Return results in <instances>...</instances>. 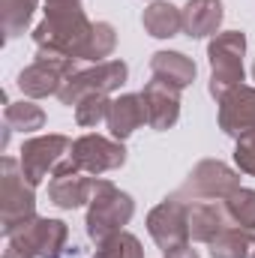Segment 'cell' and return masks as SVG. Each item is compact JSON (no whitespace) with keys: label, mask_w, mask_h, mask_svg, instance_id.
Segmentation results:
<instances>
[{"label":"cell","mask_w":255,"mask_h":258,"mask_svg":"<svg viewBox=\"0 0 255 258\" xmlns=\"http://www.w3.org/2000/svg\"><path fill=\"white\" fill-rule=\"evenodd\" d=\"M93 21L81 9V3L45 6V18L33 30L36 57H72L81 60V51L90 39Z\"/></svg>","instance_id":"cell-1"},{"label":"cell","mask_w":255,"mask_h":258,"mask_svg":"<svg viewBox=\"0 0 255 258\" xmlns=\"http://www.w3.org/2000/svg\"><path fill=\"white\" fill-rule=\"evenodd\" d=\"M135 213V201L132 195L120 192L111 180L105 177H96L93 180V198L87 204V219H84V228H87V237L99 246L105 243L108 237L126 231L123 225H129Z\"/></svg>","instance_id":"cell-2"},{"label":"cell","mask_w":255,"mask_h":258,"mask_svg":"<svg viewBox=\"0 0 255 258\" xmlns=\"http://www.w3.org/2000/svg\"><path fill=\"white\" fill-rule=\"evenodd\" d=\"M66 240H69V225L63 219H48L36 216L6 234V249L3 258H63Z\"/></svg>","instance_id":"cell-3"},{"label":"cell","mask_w":255,"mask_h":258,"mask_svg":"<svg viewBox=\"0 0 255 258\" xmlns=\"http://www.w3.org/2000/svg\"><path fill=\"white\" fill-rule=\"evenodd\" d=\"M243 54H246V33L240 30H222L207 42V60H210V96L219 102L234 87L243 84Z\"/></svg>","instance_id":"cell-4"},{"label":"cell","mask_w":255,"mask_h":258,"mask_svg":"<svg viewBox=\"0 0 255 258\" xmlns=\"http://www.w3.org/2000/svg\"><path fill=\"white\" fill-rule=\"evenodd\" d=\"M36 219V195L27 183L21 162L12 156H3L0 162V228L3 234H12L24 222Z\"/></svg>","instance_id":"cell-5"},{"label":"cell","mask_w":255,"mask_h":258,"mask_svg":"<svg viewBox=\"0 0 255 258\" xmlns=\"http://www.w3.org/2000/svg\"><path fill=\"white\" fill-rule=\"evenodd\" d=\"M126 75H129V66L123 60H105V63L81 66V69H75L63 81L57 99L63 105L75 108L87 96H108V93L120 90L126 84Z\"/></svg>","instance_id":"cell-6"},{"label":"cell","mask_w":255,"mask_h":258,"mask_svg":"<svg viewBox=\"0 0 255 258\" xmlns=\"http://www.w3.org/2000/svg\"><path fill=\"white\" fill-rule=\"evenodd\" d=\"M240 189V171L225 165L222 159H201L183 180L177 198L186 201H225L231 192Z\"/></svg>","instance_id":"cell-7"},{"label":"cell","mask_w":255,"mask_h":258,"mask_svg":"<svg viewBox=\"0 0 255 258\" xmlns=\"http://www.w3.org/2000/svg\"><path fill=\"white\" fill-rule=\"evenodd\" d=\"M69 162L84 171V174H105V171H117L126 165V147L123 141L117 138H105V135H96V132H87L81 138L72 141V150H69Z\"/></svg>","instance_id":"cell-8"},{"label":"cell","mask_w":255,"mask_h":258,"mask_svg":"<svg viewBox=\"0 0 255 258\" xmlns=\"http://www.w3.org/2000/svg\"><path fill=\"white\" fill-rule=\"evenodd\" d=\"M72 150V141L60 132H48V135H33L21 144V171L27 177L30 186H39L48 174H54V168L63 162Z\"/></svg>","instance_id":"cell-9"},{"label":"cell","mask_w":255,"mask_h":258,"mask_svg":"<svg viewBox=\"0 0 255 258\" xmlns=\"http://www.w3.org/2000/svg\"><path fill=\"white\" fill-rule=\"evenodd\" d=\"M147 231L162 252H171L189 243V204L177 195L165 198L147 213Z\"/></svg>","instance_id":"cell-10"},{"label":"cell","mask_w":255,"mask_h":258,"mask_svg":"<svg viewBox=\"0 0 255 258\" xmlns=\"http://www.w3.org/2000/svg\"><path fill=\"white\" fill-rule=\"evenodd\" d=\"M81 60L72 57H36L30 66H24L18 72V87L27 99H45V96H57L63 81L81 69Z\"/></svg>","instance_id":"cell-11"},{"label":"cell","mask_w":255,"mask_h":258,"mask_svg":"<svg viewBox=\"0 0 255 258\" xmlns=\"http://www.w3.org/2000/svg\"><path fill=\"white\" fill-rule=\"evenodd\" d=\"M93 180H96L93 174L78 171L69 162V156H66L63 162L54 168L51 180H48V198L60 210H75L81 204H90V198H93Z\"/></svg>","instance_id":"cell-12"},{"label":"cell","mask_w":255,"mask_h":258,"mask_svg":"<svg viewBox=\"0 0 255 258\" xmlns=\"http://www.w3.org/2000/svg\"><path fill=\"white\" fill-rule=\"evenodd\" d=\"M144 108H147V126L156 132H165L177 123L180 117V87L162 81V78H150L141 90Z\"/></svg>","instance_id":"cell-13"},{"label":"cell","mask_w":255,"mask_h":258,"mask_svg":"<svg viewBox=\"0 0 255 258\" xmlns=\"http://www.w3.org/2000/svg\"><path fill=\"white\" fill-rule=\"evenodd\" d=\"M216 105H219V129L225 135H231L237 141V138L255 132V87L240 84Z\"/></svg>","instance_id":"cell-14"},{"label":"cell","mask_w":255,"mask_h":258,"mask_svg":"<svg viewBox=\"0 0 255 258\" xmlns=\"http://www.w3.org/2000/svg\"><path fill=\"white\" fill-rule=\"evenodd\" d=\"M105 123L111 129V138H117V141H126L138 126H144L147 123V108H144L141 93H120L117 99H111Z\"/></svg>","instance_id":"cell-15"},{"label":"cell","mask_w":255,"mask_h":258,"mask_svg":"<svg viewBox=\"0 0 255 258\" xmlns=\"http://www.w3.org/2000/svg\"><path fill=\"white\" fill-rule=\"evenodd\" d=\"M186 204H189V240L195 243H210L219 231L231 225L222 201H186Z\"/></svg>","instance_id":"cell-16"},{"label":"cell","mask_w":255,"mask_h":258,"mask_svg":"<svg viewBox=\"0 0 255 258\" xmlns=\"http://www.w3.org/2000/svg\"><path fill=\"white\" fill-rule=\"evenodd\" d=\"M222 0H189L183 6V33L189 39H204L216 36L222 24Z\"/></svg>","instance_id":"cell-17"},{"label":"cell","mask_w":255,"mask_h":258,"mask_svg":"<svg viewBox=\"0 0 255 258\" xmlns=\"http://www.w3.org/2000/svg\"><path fill=\"white\" fill-rule=\"evenodd\" d=\"M150 72H153V78H162V81L186 90L195 81L198 69H195V60L186 57L183 51H156L150 57Z\"/></svg>","instance_id":"cell-18"},{"label":"cell","mask_w":255,"mask_h":258,"mask_svg":"<svg viewBox=\"0 0 255 258\" xmlns=\"http://www.w3.org/2000/svg\"><path fill=\"white\" fill-rule=\"evenodd\" d=\"M141 24L153 39H171V36L183 33V9L171 6L168 0H153L144 9Z\"/></svg>","instance_id":"cell-19"},{"label":"cell","mask_w":255,"mask_h":258,"mask_svg":"<svg viewBox=\"0 0 255 258\" xmlns=\"http://www.w3.org/2000/svg\"><path fill=\"white\" fill-rule=\"evenodd\" d=\"M207 246H210V258H252L255 231L228 225V228L219 231Z\"/></svg>","instance_id":"cell-20"},{"label":"cell","mask_w":255,"mask_h":258,"mask_svg":"<svg viewBox=\"0 0 255 258\" xmlns=\"http://www.w3.org/2000/svg\"><path fill=\"white\" fill-rule=\"evenodd\" d=\"M3 123L15 132H36V129L45 126V111L30 102V99H21V102H6L3 108Z\"/></svg>","instance_id":"cell-21"},{"label":"cell","mask_w":255,"mask_h":258,"mask_svg":"<svg viewBox=\"0 0 255 258\" xmlns=\"http://www.w3.org/2000/svg\"><path fill=\"white\" fill-rule=\"evenodd\" d=\"M114 48H117V30L108 21H96L81 51V63H105V57H111Z\"/></svg>","instance_id":"cell-22"},{"label":"cell","mask_w":255,"mask_h":258,"mask_svg":"<svg viewBox=\"0 0 255 258\" xmlns=\"http://www.w3.org/2000/svg\"><path fill=\"white\" fill-rule=\"evenodd\" d=\"M36 12V0H0V21H3V36L15 39L27 30L30 18Z\"/></svg>","instance_id":"cell-23"},{"label":"cell","mask_w":255,"mask_h":258,"mask_svg":"<svg viewBox=\"0 0 255 258\" xmlns=\"http://www.w3.org/2000/svg\"><path fill=\"white\" fill-rule=\"evenodd\" d=\"M225 213H228V222L237 225V228H249L255 231V189H237L222 201Z\"/></svg>","instance_id":"cell-24"},{"label":"cell","mask_w":255,"mask_h":258,"mask_svg":"<svg viewBox=\"0 0 255 258\" xmlns=\"http://www.w3.org/2000/svg\"><path fill=\"white\" fill-rule=\"evenodd\" d=\"M93 258H144V249H141V240L135 234L120 231V234L108 237L105 243H99Z\"/></svg>","instance_id":"cell-25"},{"label":"cell","mask_w":255,"mask_h":258,"mask_svg":"<svg viewBox=\"0 0 255 258\" xmlns=\"http://www.w3.org/2000/svg\"><path fill=\"white\" fill-rule=\"evenodd\" d=\"M108 108H111L108 96H87L75 105V123L84 129L99 126L102 120H108Z\"/></svg>","instance_id":"cell-26"},{"label":"cell","mask_w":255,"mask_h":258,"mask_svg":"<svg viewBox=\"0 0 255 258\" xmlns=\"http://www.w3.org/2000/svg\"><path fill=\"white\" fill-rule=\"evenodd\" d=\"M234 162H237V168H240L243 174H252V177H255V132H252V135L237 138Z\"/></svg>","instance_id":"cell-27"},{"label":"cell","mask_w":255,"mask_h":258,"mask_svg":"<svg viewBox=\"0 0 255 258\" xmlns=\"http://www.w3.org/2000/svg\"><path fill=\"white\" fill-rule=\"evenodd\" d=\"M165 258H201L195 249H192L189 243H183V246H177V249H171V252H165Z\"/></svg>","instance_id":"cell-28"},{"label":"cell","mask_w":255,"mask_h":258,"mask_svg":"<svg viewBox=\"0 0 255 258\" xmlns=\"http://www.w3.org/2000/svg\"><path fill=\"white\" fill-rule=\"evenodd\" d=\"M60 3H81V0H45V6H60Z\"/></svg>","instance_id":"cell-29"},{"label":"cell","mask_w":255,"mask_h":258,"mask_svg":"<svg viewBox=\"0 0 255 258\" xmlns=\"http://www.w3.org/2000/svg\"><path fill=\"white\" fill-rule=\"evenodd\" d=\"M252 81H255V60H252Z\"/></svg>","instance_id":"cell-30"},{"label":"cell","mask_w":255,"mask_h":258,"mask_svg":"<svg viewBox=\"0 0 255 258\" xmlns=\"http://www.w3.org/2000/svg\"><path fill=\"white\" fill-rule=\"evenodd\" d=\"M252 258H255V249H252Z\"/></svg>","instance_id":"cell-31"}]
</instances>
